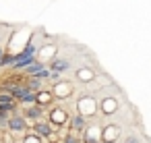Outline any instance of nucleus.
<instances>
[{
    "label": "nucleus",
    "mask_w": 151,
    "mask_h": 143,
    "mask_svg": "<svg viewBox=\"0 0 151 143\" xmlns=\"http://www.w3.org/2000/svg\"><path fill=\"white\" fill-rule=\"evenodd\" d=\"M68 66V62L66 60H54L52 62V69H54V73H58V71H64Z\"/></svg>",
    "instance_id": "39448f33"
},
{
    "label": "nucleus",
    "mask_w": 151,
    "mask_h": 143,
    "mask_svg": "<svg viewBox=\"0 0 151 143\" xmlns=\"http://www.w3.org/2000/svg\"><path fill=\"white\" fill-rule=\"evenodd\" d=\"M9 124H11L13 131H23V129H25V120H23L21 116H13V118L9 120Z\"/></svg>",
    "instance_id": "f03ea898"
},
{
    "label": "nucleus",
    "mask_w": 151,
    "mask_h": 143,
    "mask_svg": "<svg viewBox=\"0 0 151 143\" xmlns=\"http://www.w3.org/2000/svg\"><path fill=\"white\" fill-rule=\"evenodd\" d=\"M85 141H87V143H95V139H93V137H85Z\"/></svg>",
    "instance_id": "ddd939ff"
},
{
    "label": "nucleus",
    "mask_w": 151,
    "mask_h": 143,
    "mask_svg": "<svg viewBox=\"0 0 151 143\" xmlns=\"http://www.w3.org/2000/svg\"><path fill=\"white\" fill-rule=\"evenodd\" d=\"M23 102H27V104H31V102H35V93L33 91H29L25 98H23Z\"/></svg>",
    "instance_id": "1a4fd4ad"
},
{
    "label": "nucleus",
    "mask_w": 151,
    "mask_h": 143,
    "mask_svg": "<svg viewBox=\"0 0 151 143\" xmlns=\"http://www.w3.org/2000/svg\"><path fill=\"white\" fill-rule=\"evenodd\" d=\"M33 54H35V46L33 44H29L17 58H15V69H21V66H27V64H31V58H33Z\"/></svg>",
    "instance_id": "f257e3e1"
},
{
    "label": "nucleus",
    "mask_w": 151,
    "mask_h": 143,
    "mask_svg": "<svg viewBox=\"0 0 151 143\" xmlns=\"http://www.w3.org/2000/svg\"><path fill=\"white\" fill-rule=\"evenodd\" d=\"M66 143H77V139L75 137H66Z\"/></svg>",
    "instance_id": "f8f14e48"
},
{
    "label": "nucleus",
    "mask_w": 151,
    "mask_h": 143,
    "mask_svg": "<svg viewBox=\"0 0 151 143\" xmlns=\"http://www.w3.org/2000/svg\"><path fill=\"white\" fill-rule=\"evenodd\" d=\"M2 56H4V50H2V48H0V62H2Z\"/></svg>",
    "instance_id": "4468645a"
},
{
    "label": "nucleus",
    "mask_w": 151,
    "mask_h": 143,
    "mask_svg": "<svg viewBox=\"0 0 151 143\" xmlns=\"http://www.w3.org/2000/svg\"><path fill=\"white\" fill-rule=\"evenodd\" d=\"M27 114H29L31 118H37V116L42 114V110H40V108H29V110H27Z\"/></svg>",
    "instance_id": "6e6552de"
},
{
    "label": "nucleus",
    "mask_w": 151,
    "mask_h": 143,
    "mask_svg": "<svg viewBox=\"0 0 151 143\" xmlns=\"http://www.w3.org/2000/svg\"><path fill=\"white\" fill-rule=\"evenodd\" d=\"M42 71H44V64H40V62H37V64H35V62H31V66L27 69V73H37V75H40Z\"/></svg>",
    "instance_id": "0eeeda50"
},
{
    "label": "nucleus",
    "mask_w": 151,
    "mask_h": 143,
    "mask_svg": "<svg viewBox=\"0 0 151 143\" xmlns=\"http://www.w3.org/2000/svg\"><path fill=\"white\" fill-rule=\"evenodd\" d=\"M15 58L17 56H2V62H0V66H11V64H15Z\"/></svg>",
    "instance_id": "423d86ee"
},
{
    "label": "nucleus",
    "mask_w": 151,
    "mask_h": 143,
    "mask_svg": "<svg viewBox=\"0 0 151 143\" xmlns=\"http://www.w3.org/2000/svg\"><path fill=\"white\" fill-rule=\"evenodd\" d=\"M104 143H110V141H104Z\"/></svg>",
    "instance_id": "2eb2a0df"
},
{
    "label": "nucleus",
    "mask_w": 151,
    "mask_h": 143,
    "mask_svg": "<svg viewBox=\"0 0 151 143\" xmlns=\"http://www.w3.org/2000/svg\"><path fill=\"white\" fill-rule=\"evenodd\" d=\"M0 106L6 108V110H11L13 108V95L11 93H0Z\"/></svg>",
    "instance_id": "7ed1b4c3"
},
{
    "label": "nucleus",
    "mask_w": 151,
    "mask_h": 143,
    "mask_svg": "<svg viewBox=\"0 0 151 143\" xmlns=\"http://www.w3.org/2000/svg\"><path fill=\"white\" fill-rule=\"evenodd\" d=\"M73 126H77V129L83 126V116H75V118H73Z\"/></svg>",
    "instance_id": "9d476101"
},
{
    "label": "nucleus",
    "mask_w": 151,
    "mask_h": 143,
    "mask_svg": "<svg viewBox=\"0 0 151 143\" xmlns=\"http://www.w3.org/2000/svg\"><path fill=\"white\" fill-rule=\"evenodd\" d=\"M126 143H141V141H139L137 137H128V139H126Z\"/></svg>",
    "instance_id": "9b49d317"
},
{
    "label": "nucleus",
    "mask_w": 151,
    "mask_h": 143,
    "mask_svg": "<svg viewBox=\"0 0 151 143\" xmlns=\"http://www.w3.org/2000/svg\"><path fill=\"white\" fill-rule=\"evenodd\" d=\"M35 133H40L42 137H48V135H50V126L44 124V122H37V124H35Z\"/></svg>",
    "instance_id": "20e7f679"
}]
</instances>
